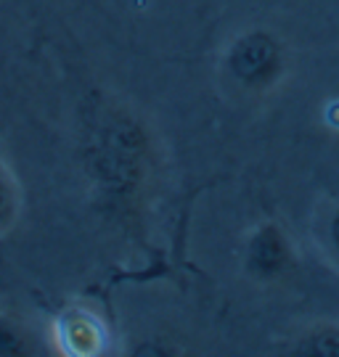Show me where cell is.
I'll return each mask as SVG.
<instances>
[{
  "instance_id": "6da1fadb",
  "label": "cell",
  "mask_w": 339,
  "mask_h": 357,
  "mask_svg": "<svg viewBox=\"0 0 339 357\" xmlns=\"http://www.w3.org/2000/svg\"><path fill=\"white\" fill-rule=\"evenodd\" d=\"M226 72L247 93H268L287 77L289 53L276 32L254 26L231 40L226 51Z\"/></svg>"
},
{
  "instance_id": "7a4b0ae2",
  "label": "cell",
  "mask_w": 339,
  "mask_h": 357,
  "mask_svg": "<svg viewBox=\"0 0 339 357\" xmlns=\"http://www.w3.org/2000/svg\"><path fill=\"white\" fill-rule=\"evenodd\" d=\"M297 268V255L289 233L278 222H260L250 230L244 241V270L263 283H276L291 275Z\"/></svg>"
},
{
  "instance_id": "3957f363",
  "label": "cell",
  "mask_w": 339,
  "mask_h": 357,
  "mask_svg": "<svg viewBox=\"0 0 339 357\" xmlns=\"http://www.w3.org/2000/svg\"><path fill=\"white\" fill-rule=\"evenodd\" d=\"M53 339L62 352L75 357L101 355L106 347V328L93 312L82 307L64 310L53 326Z\"/></svg>"
},
{
  "instance_id": "277c9868",
  "label": "cell",
  "mask_w": 339,
  "mask_h": 357,
  "mask_svg": "<svg viewBox=\"0 0 339 357\" xmlns=\"http://www.w3.org/2000/svg\"><path fill=\"white\" fill-rule=\"evenodd\" d=\"M289 352L297 355H339V323L310 326L289 344Z\"/></svg>"
},
{
  "instance_id": "5b68a950",
  "label": "cell",
  "mask_w": 339,
  "mask_h": 357,
  "mask_svg": "<svg viewBox=\"0 0 339 357\" xmlns=\"http://www.w3.org/2000/svg\"><path fill=\"white\" fill-rule=\"evenodd\" d=\"M40 347L24 323L11 315H0V357L38 355Z\"/></svg>"
},
{
  "instance_id": "8992f818",
  "label": "cell",
  "mask_w": 339,
  "mask_h": 357,
  "mask_svg": "<svg viewBox=\"0 0 339 357\" xmlns=\"http://www.w3.org/2000/svg\"><path fill=\"white\" fill-rule=\"evenodd\" d=\"M22 209V193L13 180L11 169L0 159V236H6L16 225V217Z\"/></svg>"
},
{
  "instance_id": "52a82bcc",
  "label": "cell",
  "mask_w": 339,
  "mask_h": 357,
  "mask_svg": "<svg viewBox=\"0 0 339 357\" xmlns=\"http://www.w3.org/2000/svg\"><path fill=\"white\" fill-rule=\"evenodd\" d=\"M315 236H318V246H321L324 257L339 270V199L329 204V209L318 222Z\"/></svg>"
}]
</instances>
